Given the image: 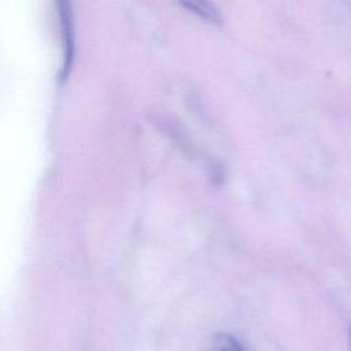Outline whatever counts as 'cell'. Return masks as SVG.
Masks as SVG:
<instances>
[{
  "label": "cell",
  "instance_id": "obj_1",
  "mask_svg": "<svg viewBox=\"0 0 351 351\" xmlns=\"http://www.w3.org/2000/svg\"><path fill=\"white\" fill-rule=\"evenodd\" d=\"M181 5L188 8L191 12L196 14L197 16H200L202 19H204L210 23H215V25L222 23V14H221L219 8L210 1L186 0V1H181Z\"/></svg>",
  "mask_w": 351,
  "mask_h": 351
},
{
  "label": "cell",
  "instance_id": "obj_2",
  "mask_svg": "<svg viewBox=\"0 0 351 351\" xmlns=\"http://www.w3.org/2000/svg\"><path fill=\"white\" fill-rule=\"evenodd\" d=\"M211 351H244L241 343L230 333H217Z\"/></svg>",
  "mask_w": 351,
  "mask_h": 351
},
{
  "label": "cell",
  "instance_id": "obj_3",
  "mask_svg": "<svg viewBox=\"0 0 351 351\" xmlns=\"http://www.w3.org/2000/svg\"><path fill=\"white\" fill-rule=\"evenodd\" d=\"M350 344H351V330H350Z\"/></svg>",
  "mask_w": 351,
  "mask_h": 351
}]
</instances>
